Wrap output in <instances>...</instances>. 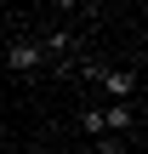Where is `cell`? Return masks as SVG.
<instances>
[{
    "label": "cell",
    "instance_id": "cell-4",
    "mask_svg": "<svg viewBox=\"0 0 148 154\" xmlns=\"http://www.w3.org/2000/svg\"><path fill=\"white\" fill-rule=\"evenodd\" d=\"M80 131H86V137H108V126H103V109H80Z\"/></svg>",
    "mask_w": 148,
    "mask_h": 154
},
{
    "label": "cell",
    "instance_id": "cell-3",
    "mask_svg": "<svg viewBox=\"0 0 148 154\" xmlns=\"http://www.w3.org/2000/svg\"><path fill=\"white\" fill-rule=\"evenodd\" d=\"M103 126H108V137H125L137 126V103H103Z\"/></svg>",
    "mask_w": 148,
    "mask_h": 154
},
{
    "label": "cell",
    "instance_id": "cell-5",
    "mask_svg": "<svg viewBox=\"0 0 148 154\" xmlns=\"http://www.w3.org/2000/svg\"><path fill=\"white\" fill-rule=\"evenodd\" d=\"M0 109H6V97H0Z\"/></svg>",
    "mask_w": 148,
    "mask_h": 154
},
{
    "label": "cell",
    "instance_id": "cell-2",
    "mask_svg": "<svg viewBox=\"0 0 148 154\" xmlns=\"http://www.w3.org/2000/svg\"><path fill=\"white\" fill-rule=\"evenodd\" d=\"M0 63H6L11 74H34L46 57H40V46H34V40H11V46H0Z\"/></svg>",
    "mask_w": 148,
    "mask_h": 154
},
{
    "label": "cell",
    "instance_id": "cell-1",
    "mask_svg": "<svg viewBox=\"0 0 148 154\" xmlns=\"http://www.w3.org/2000/svg\"><path fill=\"white\" fill-rule=\"evenodd\" d=\"M80 74L91 80V86H103L114 103H131L137 97V74L131 69H103V63H80Z\"/></svg>",
    "mask_w": 148,
    "mask_h": 154
}]
</instances>
